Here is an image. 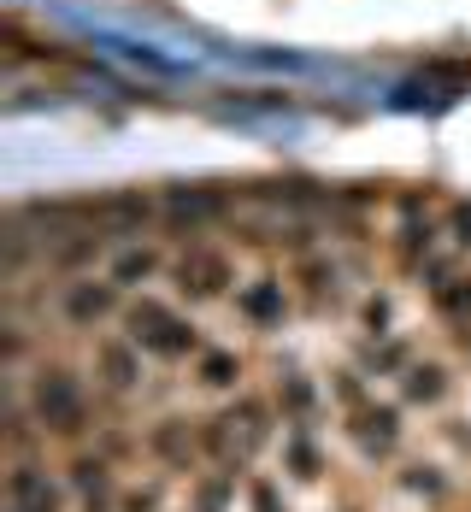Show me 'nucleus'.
<instances>
[{
    "mask_svg": "<svg viewBox=\"0 0 471 512\" xmlns=\"http://www.w3.org/2000/svg\"><path fill=\"white\" fill-rule=\"evenodd\" d=\"M124 336H130V342H136L148 359H159V365H183V359H201V354H207L201 324L177 307V301L148 295V289L124 301Z\"/></svg>",
    "mask_w": 471,
    "mask_h": 512,
    "instance_id": "nucleus-1",
    "label": "nucleus"
},
{
    "mask_svg": "<svg viewBox=\"0 0 471 512\" xmlns=\"http://www.w3.org/2000/svg\"><path fill=\"white\" fill-rule=\"evenodd\" d=\"M242 183H171L159 189V230L171 242H201L218 224H236Z\"/></svg>",
    "mask_w": 471,
    "mask_h": 512,
    "instance_id": "nucleus-2",
    "label": "nucleus"
},
{
    "mask_svg": "<svg viewBox=\"0 0 471 512\" xmlns=\"http://www.w3.org/2000/svg\"><path fill=\"white\" fill-rule=\"evenodd\" d=\"M165 283L177 289V301H189V307H207V301H224V295H236L242 289V265H236V248L230 242H177L171 248V271H165Z\"/></svg>",
    "mask_w": 471,
    "mask_h": 512,
    "instance_id": "nucleus-3",
    "label": "nucleus"
},
{
    "mask_svg": "<svg viewBox=\"0 0 471 512\" xmlns=\"http://www.w3.org/2000/svg\"><path fill=\"white\" fill-rule=\"evenodd\" d=\"M30 412L42 436H83L95 418V401H89V383L65 359H42V371L30 377Z\"/></svg>",
    "mask_w": 471,
    "mask_h": 512,
    "instance_id": "nucleus-4",
    "label": "nucleus"
},
{
    "mask_svg": "<svg viewBox=\"0 0 471 512\" xmlns=\"http://www.w3.org/2000/svg\"><path fill=\"white\" fill-rule=\"evenodd\" d=\"M124 301H130V289H118L112 277H65L59 289H53V312H59V324L65 330H95L106 318H124Z\"/></svg>",
    "mask_w": 471,
    "mask_h": 512,
    "instance_id": "nucleus-5",
    "label": "nucleus"
},
{
    "mask_svg": "<svg viewBox=\"0 0 471 512\" xmlns=\"http://www.w3.org/2000/svg\"><path fill=\"white\" fill-rule=\"evenodd\" d=\"M230 301H236V318H242L248 330H260V336L265 330H283V324L295 318V307H301L289 271H271V265L254 271V277H242V289H236Z\"/></svg>",
    "mask_w": 471,
    "mask_h": 512,
    "instance_id": "nucleus-6",
    "label": "nucleus"
},
{
    "mask_svg": "<svg viewBox=\"0 0 471 512\" xmlns=\"http://www.w3.org/2000/svg\"><path fill=\"white\" fill-rule=\"evenodd\" d=\"M348 277H354V265L342 254H330V242L313 248V254L289 259V283H295V301L307 312H330L342 307V295H348Z\"/></svg>",
    "mask_w": 471,
    "mask_h": 512,
    "instance_id": "nucleus-7",
    "label": "nucleus"
},
{
    "mask_svg": "<svg viewBox=\"0 0 471 512\" xmlns=\"http://www.w3.org/2000/svg\"><path fill=\"white\" fill-rule=\"evenodd\" d=\"M424 283V301H430V312L448 324V330H466L471 324V265L460 254H442L430 271L419 277Z\"/></svg>",
    "mask_w": 471,
    "mask_h": 512,
    "instance_id": "nucleus-8",
    "label": "nucleus"
},
{
    "mask_svg": "<svg viewBox=\"0 0 471 512\" xmlns=\"http://www.w3.org/2000/svg\"><path fill=\"white\" fill-rule=\"evenodd\" d=\"M89 224H101L106 236L130 242L148 224H159V201L148 189H106V195H89Z\"/></svg>",
    "mask_w": 471,
    "mask_h": 512,
    "instance_id": "nucleus-9",
    "label": "nucleus"
},
{
    "mask_svg": "<svg viewBox=\"0 0 471 512\" xmlns=\"http://www.w3.org/2000/svg\"><path fill=\"white\" fill-rule=\"evenodd\" d=\"M165 271H171V254H165L159 242H148V236L118 242L112 259H106V277H112L118 289H130V295H142V283H154V277H165Z\"/></svg>",
    "mask_w": 471,
    "mask_h": 512,
    "instance_id": "nucleus-10",
    "label": "nucleus"
},
{
    "mask_svg": "<svg viewBox=\"0 0 471 512\" xmlns=\"http://www.w3.org/2000/svg\"><path fill=\"white\" fill-rule=\"evenodd\" d=\"M454 395V365L448 359H413L401 371V401L407 407H442Z\"/></svg>",
    "mask_w": 471,
    "mask_h": 512,
    "instance_id": "nucleus-11",
    "label": "nucleus"
},
{
    "mask_svg": "<svg viewBox=\"0 0 471 512\" xmlns=\"http://www.w3.org/2000/svg\"><path fill=\"white\" fill-rule=\"evenodd\" d=\"M6 501L12 512H59V483H48V471L36 460H18L6 477Z\"/></svg>",
    "mask_w": 471,
    "mask_h": 512,
    "instance_id": "nucleus-12",
    "label": "nucleus"
},
{
    "mask_svg": "<svg viewBox=\"0 0 471 512\" xmlns=\"http://www.w3.org/2000/svg\"><path fill=\"white\" fill-rule=\"evenodd\" d=\"M142 359H148V354H142V348H136L130 336H101V342H95V365H101V383H106V389H118V395L142 383Z\"/></svg>",
    "mask_w": 471,
    "mask_h": 512,
    "instance_id": "nucleus-13",
    "label": "nucleus"
},
{
    "mask_svg": "<svg viewBox=\"0 0 471 512\" xmlns=\"http://www.w3.org/2000/svg\"><path fill=\"white\" fill-rule=\"evenodd\" d=\"M354 436H360V448H366L371 460L395 454V442H401V407H354Z\"/></svg>",
    "mask_w": 471,
    "mask_h": 512,
    "instance_id": "nucleus-14",
    "label": "nucleus"
},
{
    "mask_svg": "<svg viewBox=\"0 0 471 512\" xmlns=\"http://www.w3.org/2000/svg\"><path fill=\"white\" fill-rule=\"evenodd\" d=\"M413 336H395V330H389V336H366V348H360V371H366V377H389V371H407V365H413Z\"/></svg>",
    "mask_w": 471,
    "mask_h": 512,
    "instance_id": "nucleus-15",
    "label": "nucleus"
},
{
    "mask_svg": "<svg viewBox=\"0 0 471 512\" xmlns=\"http://www.w3.org/2000/svg\"><path fill=\"white\" fill-rule=\"evenodd\" d=\"M65 483L83 495V507H89V512H101L106 495H112V465H106L101 454H77L71 471H65Z\"/></svg>",
    "mask_w": 471,
    "mask_h": 512,
    "instance_id": "nucleus-16",
    "label": "nucleus"
},
{
    "mask_svg": "<svg viewBox=\"0 0 471 512\" xmlns=\"http://www.w3.org/2000/svg\"><path fill=\"white\" fill-rule=\"evenodd\" d=\"M242 371H248V359L236 354V348H212V342H207V354L195 359L201 389H218V395H224V389H236V383H242Z\"/></svg>",
    "mask_w": 471,
    "mask_h": 512,
    "instance_id": "nucleus-17",
    "label": "nucleus"
},
{
    "mask_svg": "<svg viewBox=\"0 0 471 512\" xmlns=\"http://www.w3.org/2000/svg\"><path fill=\"white\" fill-rule=\"evenodd\" d=\"M271 395H277V407H283L289 424H301V418L318 407V389H313V377H307V371H283V377L271 383Z\"/></svg>",
    "mask_w": 471,
    "mask_h": 512,
    "instance_id": "nucleus-18",
    "label": "nucleus"
},
{
    "mask_svg": "<svg viewBox=\"0 0 471 512\" xmlns=\"http://www.w3.org/2000/svg\"><path fill=\"white\" fill-rule=\"evenodd\" d=\"M183 436H189V418H159L142 448H148L154 460H165V465H183L189 460V454H183Z\"/></svg>",
    "mask_w": 471,
    "mask_h": 512,
    "instance_id": "nucleus-19",
    "label": "nucleus"
},
{
    "mask_svg": "<svg viewBox=\"0 0 471 512\" xmlns=\"http://www.w3.org/2000/svg\"><path fill=\"white\" fill-rule=\"evenodd\" d=\"M360 330L366 336H389L395 330V295L389 289H366L360 295Z\"/></svg>",
    "mask_w": 471,
    "mask_h": 512,
    "instance_id": "nucleus-20",
    "label": "nucleus"
},
{
    "mask_svg": "<svg viewBox=\"0 0 471 512\" xmlns=\"http://www.w3.org/2000/svg\"><path fill=\"white\" fill-rule=\"evenodd\" d=\"M442 236H448L454 254H471V201H448V212H442Z\"/></svg>",
    "mask_w": 471,
    "mask_h": 512,
    "instance_id": "nucleus-21",
    "label": "nucleus"
},
{
    "mask_svg": "<svg viewBox=\"0 0 471 512\" xmlns=\"http://www.w3.org/2000/svg\"><path fill=\"white\" fill-rule=\"evenodd\" d=\"M283 454H289V465H295V477H301V483H313L318 471H324V465H318V448L307 442V436H289V448H283Z\"/></svg>",
    "mask_w": 471,
    "mask_h": 512,
    "instance_id": "nucleus-22",
    "label": "nucleus"
},
{
    "mask_svg": "<svg viewBox=\"0 0 471 512\" xmlns=\"http://www.w3.org/2000/svg\"><path fill=\"white\" fill-rule=\"evenodd\" d=\"M407 489H419V495H442L448 489V477L436 471V465H407V477H401Z\"/></svg>",
    "mask_w": 471,
    "mask_h": 512,
    "instance_id": "nucleus-23",
    "label": "nucleus"
},
{
    "mask_svg": "<svg viewBox=\"0 0 471 512\" xmlns=\"http://www.w3.org/2000/svg\"><path fill=\"white\" fill-rule=\"evenodd\" d=\"M248 501H254L260 512H289V507H277V501H271V483H265V477H254V483H248Z\"/></svg>",
    "mask_w": 471,
    "mask_h": 512,
    "instance_id": "nucleus-24",
    "label": "nucleus"
},
{
    "mask_svg": "<svg viewBox=\"0 0 471 512\" xmlns=\"http://www.w3.org/2000/svg\"><path fill=\"white\" fill-rule=\"evenodd\" d=\"M159 501H154V489H148V495H142V489H130V495H124V512H154Z\"/></svg>",
    "mask_w": 471,
    "mask_h": 512,
    "instance_id": "nucleus-25",
    "label": "nucleus"
}]
</instances>
